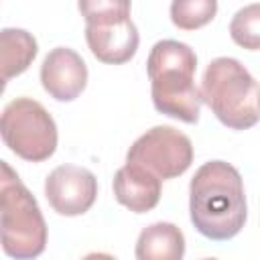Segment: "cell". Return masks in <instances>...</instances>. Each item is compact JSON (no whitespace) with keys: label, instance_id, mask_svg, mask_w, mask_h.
Wrapping results in <instances>:
<instances>
[{"label":"cell","instance_id":"obj_1","mask_svg":"<svg viewBox=\"0 0 260 260\" xmlns=\"http://www.w3.org/2000/svg\"><path fill=\"white\" fill-rule=\"evenodd\" d=\"M189 215L207 240L225 242L238 236L248 217L240 171L225 160L201 165L189 185Z\"/></svg>","mask_w":260,"mask_h":260},{"label":"cell","instance_id":"obj_2","mask_svg":"<svg viewBox=\"0 0 260 260\" xmlns=\"http://www.w3.org/2000/svg\"><path fill=\"white\" fill-rule=\"evenodd\" d=\"M195 51L173 39L154 43L146 59L154 108L185 124H195L201 114V89L195 85Z\"/></svg>","mask_w":260,"mask_h":260},{"label":"cell","instance_id":"obj_3","mask_svg":"<svg viewBox=\"0 0 260 260\" xmlns=\"http://www.w3.org/2000/svg\"><path fill=\"white\" fill-rule=\"evenodd\" d=\"M201 98L215 118L232 130H248L260 122L258 81L234 57H217L207 65Z\"/></svg>","mask_w":260,"mask_h":260},{"label":"cell","instance_id":"obj_4","mask_svg":"<svg viewBox=\"0 0 260 260\" xmlns=\"http://www.w3.org/2000/svg\"><path fill=\"white\" fill-rule=\"evenodd\" d=\"M0 234L2 250L10 258H37L47 248L41 207L6 160H2L0 177Z\"/></svg>","mask_w":260,"mask_h":260},{"label":"cell","instance_id":"obj_5","mask_svg":"<svg viewBox=\"0 0 260 260\" xmlns=\"http://www.w3.org/2000/svg\"><path fill=\"white\" fill-rule=\"evenodd\" d=\"M4 144L28 162H43L57 150V124L53 116L30 98L8 102L0 118Z\"/></svg>","mask_w":260,"mask_h":260},{"label":"cell","instance_id":"obj_6","mask_svg":"<svg viewBox=\"0 0 260 260\" xmlns=\"http://www.w3.org/2000/svg\"><path fill=\"white\" fill-rule=\"evenodd\" d=\"M126 162L138 165L162 181L183 175L193 162V144L173 126H154L138 136L126 152Z\"/></svg>","mask_w":260,"mask_h":260},{"label":"cell","instance_id":"obj_7","mask_svg":"<svg viewBox=\"0 0 260 260\" xmlns=\"http://www.w3.org/2000/svg\"><path fill=\"white\" fill-rule=\"evenodd\" d=\"M45 195L53 211L59 215H83L95 203L98 179L83 167L61 165L53 169L45 179Z\"/></svg>","mask_w":260,"mask_h":260},{"label":"cell","instance_id":"obj_8","mask_svg":"<svg viewBox=\"0 0 260 260\" xmlns=\"http://www.w3.org/2000/svg\"><path fill=\"white\" fill-rule=\"evenodd\" d=\"M43 89L57 102H73L87 85V65L69 47H55L41 65Z\"/></svg>","mask_w":260,"mask_h":260},{"label":"cell","instance_id":"obj_9","mask_svg":"<svg viewBox=\"0 0 260 260\" xmlns=\"http://www.w3.org/2000/svg\"><path fill=\"white\" fill-rule=\"evenodd\" d=\"M85 41L98 61L122 65L136 55L140 37L132 18H124L110 24H85Z\"/></svg>","mask_w":260,"mask_h":260},{"label":"cell","instance_id":"obj_10","mask_svg":"<svg viewBox=\"0 0 260 260\" xmlns=\"http://www.w3.org/2000/svg\"><path fill=\"white\" fill-rule=\"evenodd\" d=\"M160 177L144 167L126 162L114 175V197L134 213H146L160 201Z\"/></svg>","mask_w":260,"mask_h":260},{"label":"cell","instance_id":"obj_11","mask_svg":"<svg viewBox=\"0 0 260 260\" xmlns=\"http://www.w3.org/2000/svg\"><path fill=\"white\" fill-rule=\"evenodd\" d=\"M138 260H181L185 256V236L171 221H156L144 228L134 250Z\"/></svg>","mask_w":260,"mask_h":260},{"label":"cell","instance_id":"obj_12","mask_svg":"<svg viewBox=\"0 0 260 260\" xmlns=\"http://www.w3.org/2000/svg\"><path fill=\"white\" fill-rule=\"evenodd\" d=\"M39 53L37 39L24 28H2L0 32V73L6 85L12 77L24 73Z\"/></svg>","mask_w":260,"mask_h":260},{"label":"cell","instance_id":"obj_13","mask_svg":"<svg viewBox=\"0 0 260 260\" xmlns=\"http://www.w3.org/2000/svg\"><path fill=\"white\" fill-rule=\"evenodd\" d=\"M217 14V0H173L171 20L181 30H197Z\"/></svg>","mask_w":260,"mask_h":260},{"label":"cell","instance_id":"obj_14","mask_svg":"<svg viewBox=\"0 0 260 260\" xmlns=\"http://www.w3.org/2000/svg\"><path fill=\"white\" fill-rule=\"evenodd\" d=\"M232 41L248 51H260V2L240 8L230 22Z\"/></svg>","mask_w":260,"mask_h":260},{"label":"cell","instance_id":"obj_15","mask_svg":"<svg viewBox=\"0 0 260 260\" xmlns=\"http://www.w3.org/2000/svg\"><path fill=\"white\" fill-rule=\"evenodd\" d=\"M85 24H110L130 18V0H77Z\"/></svg>","mask_w":260,"mask_h":260}]
</instances>
